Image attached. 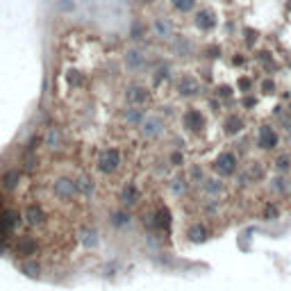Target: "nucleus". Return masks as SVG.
<instances>
[{
    "instance_id": "obj_9",
    "label": "nucleus",
    "mask_w": 291,
    "mask_h": 291,
    "mask_svg": "<svg viewBox=\"0 0 291 291\" xmlns=\"http://www.w3.org/2000/svg\"><path fill=\"white\" fill-rule=\"evenodd\" d=\"M125 98H128L130 105H146L148 103V89H143V86H130Z\"/></svg>"
},
{
    "instance_id": "obj_18",
    "label": "nucleus",
    "mask_w": 291,
    "mask_h": 291,
    "mask_svg": "<svg viewBox=\"0 0 291 291\" xmlns=\"http://www.w3.org/2000/svg\"><path fill=\"white\" fill-rule=\"evenodd\" d=\"M261 89H264L266 94H273V91H275V84H273V82H271V80H266L264 84H261Z\"/></svg>"
},
{
    "instance_id": "obj_14",
    "label": "nucleus",
    "mask_w": 291,
    "mask_h": 291,
    "mask_svg": "<svg viewBox=\"0 0 291 291\" xmlns=\"http://www.w3.org/2000/svg\"><path fill=\"white\" fill-rule=\"evenodd\" d=\"M241 130H244V121L237 119V116H230V119L225 121V132L227 134H239Z\"/></svg>"
},
{
    "instance_id": "obj_17",
    "label": "nucleus",
    "mask_w": 291,
    "mask_h": 291,
    "mask_svg": "<svg viewBox=\"0 0 291 291\" xmlns=\"http://www.w3.org/2000/svg\"><path fill=\"white\" fill-rule=\"evenodd\" d=\"M189 235H191L193 241H202V239H205V230H202V227H193Z\"/></svg>"
},
{
    "instance_id": "obj_10",
    "label": "nucleus",
    "mask_w": 291,
    "mask_h": 291,
    "mask_svg": "<svg viewBox=\"0 0 291 291\" xmlns=\"http://www.w3.org/2000/svg\"><path fill=\"white\" fill-rule=\"evenodd\" d=\"M35 250H37V244H35V239H32V237H21V239H18L16 255L30 257V255H35Z\"/></svg>"
},
{
    "instance_id": "obj_4",
    "label": "nucleus",
    "mask_w": 291,
    "mask_h": 291,
    "mask_svg": "<svg viewBox=\"0 0 291 291\" xmlns=\"http://www.w3.org/2000/svg\"><path fill=\"white\" fill-rule=\"evenodd\" d=\"M182 123L184 128L189 130V132H202V128H205V116H202L200 109H187L182 114Z\"/></svg>"
},
{
    "instance_id": "obj_23",
    "label": "nucleus",
    "mask_w": 291,
    "mask_h": 291,
    "mask_svg": "<svg viewBox=\"0 0 291 291\" xmlns=\"http://www.w3.org/2000/svg\"><path fill=\"white\" fill-rule=\"evenodd\" d=\"M141 3H143V5H153L155 0H141Z\"/></svg>"
},
{
    "instance_id": "obj_22",
    "label": "nucleus",
    "mask_w": 291,
    "mask_h": 291,
    "mask_svg": "<svg viewBox=\"0 0 291 291\" xmlns=\"http://www.w3.org/2000/svg\"><path fill=\"white\" fill-rule=\"evenodd\" d=\"M216 94H221L223 98H227V96H230V89H227V86H221V89H216Z\"/></svg>"
},
{
    "instance_id": "obj_2",
    "label": "nucleus",
    "mask_w": 291,
    "mask_h": 291,
    "mask_svg": "<svg viewBox=\"0 0 291 291\" xmlns=\"http://www.w3.org/2000/svg\"><path fill=\"white\" fill-rule=\"evenodd\" d=\"M77 182H73L71 178H60V180L52 182V193H55L60 200H73L77 196Z\"/></svg>"
},
{
    "instance_id": "obj_11",
    "label": "nucleus",
    "mask_w": 291,
    "mask_h": 291,
    "mask_svg": "<svg viewBox=\"0 0 291 291\" xmlns=\"http://www.w3.org/2000/svg\"><path fill=\"white\" fill-rule=\"evenodd\" d=\"M164 128V123L157 119V116H150V119L143 121V134L146 137H155V134H159Z\"/></svg>"
},
{
    "instance_id": "obj_21",
    "label": "nucleus",
    "mask_w": 291,
    "mask_h": 291,
    "mask_svg": "<svg viewBox=\"0 0 291 291\" xmlns=\"http://www.w3.org/2000/svg\"><path fill=\"white\" fill-rule=\"evenodd\" d=\"M278 168H280V171H287V168H289V164H287V159H284V157L278 159Z\"/></svg>"
},
{
    "instance_id": "obj_5",
    "label": "nucleus",
    "mask_w": 291,
    "mask_h": 291,
    "mask_svg": "<svg viewBox=\"0 0 291 291\" xmlns=\"http://www.w3.org/2000/svg\"><path fill=\"white\" fill-rule=\"evenodd\" d=\"M216 14L212 12V9H207V7H202V9H198L196 12V27L198 30H202V32H210V30H214L216 27Z\"/></svg>"
},
{
    "instance_id": "obj_20",
    "label": "nucleus",
    "mask_w": 291,
    "mask_h": 291,
    "mask_svg": "<svg viewBox=\"0 0 291 291\" xmlns=\"http://www.w3.org/2000/svg\"><path fill=\"white\" fill-rule=\"evenodd\" d=\"M239 86H241L244 91H248V89H250V80H248V77H241V80H239Z\"/></svg>"
},
{
    "instance_id": "obj_7",
    "label": "nucleus",
    "mask_w": 291,
    "mask_h": 291,
    "mask_svg": "<svg viewBox=\"0 0 291 291\" xmlns=\"http://www.w3.org/2000/svg\"><path fill=\"white\" fill-rule=\"evenodd\" d=\"M23 218H25L27 225L39 227V225H43V221H46V214H43V210L39 205H27L25 212H23Z\"/></svg>"
},
{
    "instance_id": "obj_8",
    "label": "nucleus",
    "mask_w": 291,
    "mask_h": 291,
    "mask_svg": "<svg viewBox=\"0 0 291 291\" xmlns=\"http://www.w3.org/2000/svg\"><path fill=\"white\" fill-rule=\"evenodd\" d=\"M178 91H180V96H196L198 91H200V84H198L196 77L182 75L180 80H178Z\"/></svg>"
},
{
    "instance_id": "obj_12",
    "label": "nucleus",
    "mask_w": 291,
    "mask_h": 291,
    "mask_svg": "<svg viewBox=\"0 0 291 291\" xmlns=\"http://www.w3.org/2000/svg\"><path fill=\"white\" fill-rule=\"evenodd\" d=\"M18 180H21V173H18L16 168H12V171H7V173H5V176H3V187L12 191V189H16Z\"/></svg>"
},
{
    "instance_id": "obj_1",
    "label": "nucleus",
    "mask_w": 291,
    "mask_h": 291,
    "mask_svg": "<svg viewBox=\"0 0 291 291\" xmlns=\"http://www.w3.org/2000/svg\"><path fill=\"white\" fill-rule=\"evenodd\" d=\"M121 166V153L116 148H105L103 153L98 155V168L100 173H116Z\"/></svg>"
},
{
    "instance_id": "obj_19",
    "label": "nucleus",
    "mask_w": 291,
    "mask_h": 291,
    "mask_svg": "<svg viewBox=\"0 0 291 291\" xmlns=\"http://www.w3.org/2000/svg\"><path fill=\"white\" fill-rule=\"evenodd\" d=\"M23 269H25V273H30V275H37L39 273V266H35V264H25Z\"/></svg>"
},
{
    "instance_id": "obj_15",
    "label": "nucleus",
    "mask_w": 291,
    "mask_h": 291,
    "mask_svg": "<svg viewBox=\"0 0 291 291\" xmlns=\"http://www.w3.org/2000/svg\"><path fill=\"white\" fill-rule=\"evenodd\" d=\"M155 32H157L159 37H171V32H173V27H171V23H166V21H162V18H157L155 21Z\"/></svg>"
},
{
    "instance_id": "obj_6",
    "label": "nucleus",
    "mask_w": 291,
    "mask_h": 291,
    "mask_svg": "<svg viewBox=\"0 0 291 291\" xmlns=\"http://www.w3.org/2000/svg\"><path fill=\"white\" fill-rule=\"evenodd\" d=\"M257 143L264 150H273L275 146H278V132H275L273 128H269V125H261L259 134H257Z\"/></svg>"
},
{
    "instance_id": "obj_3",
    "label": "nucleus",
    "mask_w": 291,
    "mask_h": 291,
    "mask_svg": "<svg viewBox=\"0 0 291 291\" xmlns=\"http://www.w3.org/2000/svg\"><path fill=\"white\" fill-rule=\"evenodd\" d=\"M214 168H216L218 176H232V173L237 171V155L230 153V150L221 153L214 162Z\"/></svg>"
},
{
    "instance_id": "obj_16",
    "label": "nucleus",
    "mask_w": 291,
    "mask_h": 291,
    "mask_svg": "<svg viewBox=\"0 0 291 291\" xmlns=\"http://www.w3.org/2000/svg\"><path fill=\"white\" fill-rule=\"evenodd\" d=\"M125 62H128V66H132V69H134V66H137L139 62H141V57H139V52H137V50H130V52H128V57H125Z\"/></svg>"
},
{
    "instance_id": "obj_13",
    "label": "nucleus",
    "mask_w": 291,
    "mask_h": 291,
    "mask_svg": "<svg viewBox=\"0 0 291 291\" xmlns=\"http://www.w3.org/2000/svg\"><path fill=\"white\" fill-rule=\"evenodd\" d=\"M171 7L180 14H189L196 9V0H171Z\"/></svg>"
}]
</instances>
